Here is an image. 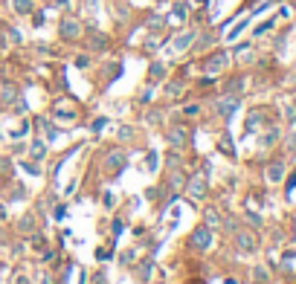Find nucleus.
<instances>
[{
	"instance_id": "f257e3e1",
	"label": "nucleus",
	"mask_w": 296,
	"mask_h": 284,
	"mask_svg": "<svg viewBox=\"0 0 296 284\" xmlns=\"http://www.w3.org/2000/svg\"><path fill=\"white\" fill-rule=\"evenodd\" d=\"M206 244H209V232L206 229H198L192 235V247H206Z\"/></svg>"
}]
</instances>
